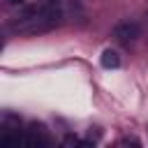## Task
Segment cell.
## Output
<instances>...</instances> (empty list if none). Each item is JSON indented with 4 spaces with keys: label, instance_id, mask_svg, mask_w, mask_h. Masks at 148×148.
<instances>
[{
    "label": "cell",
    "instance_id": "cell-5",
    "mask_svg": "<svg viewBox=\"0 0 148 148\" xmlns=\"http://www.w3.org/2000/svg\"><path fill=\"white\" fill-rule=\"evenodd\" d=\"M146 16H148V9H146Z\"/></svg>",
    "mask_w": 148,
    "mask_h": 148
},
{
    "label": "cell",
    "instance_id": "cell-2",
    "mask_svg": "<svg viewBox=\"0 0 148 148\" xmlns=\"http://www.w3.org/2000/svg\"><path fill=\"white\" fill-rule=\"evenodd\" d=\"M111 35H113L118 42L130 44V42H134V39H139V37H141V25H139L136 21H120V23H116V25H113Z\"/></svg>",
    "mask_w": 148,
    "mask_h": 148
},
{
    "label": "cell",
    "instance_id": "cell-3",
    "mask_svg": "<svg viewBox=\"0 0 148 148\" xmlns=\"http://www.w3.org/2000/svg\"><path fill=\"white\" fill-rule=\"evenodd\" d=\"M99 62H102V67H106V69H116V67H120V56H118L116 51L106 49V51L102 53Z\"/></svg>",
    "mask_w": 148,
    "mask_h": 148
},
{
    "label": "cell",
    "instance_id": "cell-1",
    "mask_svg": "<svg viewBox=\"0 0 148 148\" xmlns=\"http://www.w3.org/2000/svg\"><path fill=\"white\" fill-rule=\"evenodd\" d=\"M62 16L60 0H42L37 5H23L21 12L9 21V28L18 35H37L60 25Z\"/></svg>",
    "mask_w": 148,
    "mask_h": 148
},
{
    "label": "cell",
    "instance_id": "cell-4",
    "mask_svg": "<svg viewBox=\"0 0 148 148\" xmlns=\"http://www.w3.org/2000/svg\"><path fill=\"white\" fill-rule=\"evenodd\" d=\"M7 5H12V7H23L25 0H7Z\"/></svg>",
    "mask_w": 148,
    "mask_h": 148
}]
</instances>
